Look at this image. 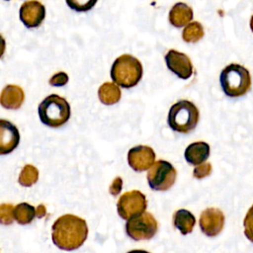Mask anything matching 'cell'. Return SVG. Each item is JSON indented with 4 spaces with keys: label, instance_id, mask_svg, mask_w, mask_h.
Masks as SVG:
<instances>
[{
    "label": "cell",
    "instance_id": "obj_1",
    "mask_svg": "<svg viewBox=\"0 0 253 253\" xmlns=\"http://www.w3.org/2000/svg\"><path fill=\"white\" fill-rule=\"evenodd\" d=\"M88 235L85 219L74 214H63L52 224V242L59 249L70 251L83 245Z\"/></svg>",
    "mask_w": 253,
    "mask_h": 253
},
{
    "label": "cell",
    "instance_id": "obj_2",
    "mask_svg": "<svg viewBox=\"0 0 253 253\" xmlns=\"http://www.w3.org/2000/svg\"><path fill=\"white\" fill-rule=\"evenodd\" d=\"M142 72V64L136 57L123 54L116 58L110 73L115 84L123 88H131L140 81Z\"/></svg>",
    "mask_w": 253,
    "mask_h": 253
},
{
    "label": "cell",
    "instance_id": "obj_3",
    "mask_svg": "<svg viewBox=\"0 0 253 253\" xmlns=\"http://www.w3.org/2000/svg\"><path fill=\"white\" fill-rule=\"evenodd\" d=\"M220 86L228 97H240L245 95L251 87V76L244 66L231 63L225 66L219 76Z\"/></svg>",
    "mask_w": 253,
    "mask_h": 253
},
{
    "label": "cell",
    "instance_id": "obj_4",
    "mask_svg": "<svg viewBox=\"0 0 253 253\" xmlns=\"http://www.w3.org/2000/svg\"><path fill=\"white\" fill-rule=\"evenodd\" d=\"M69 103L56 94L45 97L39 105V117L41 122L50 127H58L70 118Z\"/></svg>",
    "mask_w": 253,
    "mask_h": 253
},
{
    "label": "cell",
    "instance_id": "obj_5",
    "mask_svg": "<svg viewBox=\"0 0 253 253\" xmlns=\"http://www.w3.org/2000/svg\"><path fill=\"white\" fill-rule=\"evenodd\" d=\"M199 118L200 113L194 103L188 100H180L171 106L167 123L173 130L188 133L196 127Z\"/></svg>",
    "mask_w": 253,
    "mask_h": 253
},
{
    "label": "cell",
    "instance_id": "obj_6",
    "mask_svg": "<svg viewBox=\"0 0 253 253\" xmlns=\"http://www.w3.org/2000/svg\"><path fill=\"white\" fill-rule=\"evenodd\" d=\"M177 171L174 166L165 160L156 161L147 172L149 187L154 191H166L175 183Z\"/></svg>",
    "mask_w": 253,
    "mask_h": 253
},
{
    "label": "cell",
    "instance_id": "obj_7",
    "mask_svg": "<svg viewBox=\"0 0 253 253\" xmlns=\"http://www.w3.org/2000/svg\"><path fill=\"white\" fill-rule=\"evenodd\" d=\"M158 229V223L150 212H143L131 217L126 223V232L133 240H148L152 238Z\"/></svg>",
    "mask_w": 253,
    "mask_h": 253
},
{
    "label": "cell",
    "instance_id": "obj_8",
    "mask_svg": "<svg viewBox=\"0 0 253 253\" xmlns=\"http://www.w3.org/2000/svg\"><path fill=\"white\" fill-rule=\"evenodd\" d=\"M146 207L145 195L137 190L124 193L117 203L118 213L124 219H130L145 212Z\"/></svg>",
    "mask_w": 253,
    "mask_h": 253
},
{
    "label": "cell",
    "instance_id": "obj_9",
    "mask_svg": "<svg viewBox=\"0 0 253 253\" xmlns=\"http://www.w3.org/2000/svg\"><path fill=\"white\" fill-rule=\"evenodd\" d=\"M155 152L147 145H137L130 148L127 152L128 165L134 171L141 172L150 169L155 163Z\"/></svg>",
    "mask_w": 253,
    "mask_h": 253
},
{
    "label": "cell",
    "instance_id": "obj_10",
    "mask_svg": "<svg viewBox=\"0 0 253 253\" xmlns=\"http://www.w3.org/2000/svg\"><path fill=\"white\" fill-rule=\"evenodd\" d=\"M200 228L207 236H216L223 228L224 214L216 208H208L200 216Z\"/></svg>",
    "mask_w": 253,
    "mask_h": 253
},
{
    "label": "cell",
    "instance_id": "obj_11",
    "mask_svg": "<svg viewBox=\"0 0 253 253\" xmlns=\"http://www.w3.org/2000/svg\"><path fill=\"white\" fill-rule=\"evenodd\" d=\"M165 62L170 71L181 79H189L193 74V64L191 59L183 52L170 49L165 54Z\"/></svg>",
    "mask_w": 253,
    "mask_h": 253
},
{
    "label": "cell",
    "instance_id": "obj_12",
    "mask_svg": "<svg viewBox=\"0 0 253 253\" xmlns=\"http://www.w3.org/2000/svg\"><path fill=\"white\" fill-rule=\"evenodd\" d=\"M45 17V8L39 1H26L20 8V19L27 28L39 27Z\"/></svg>",
    "mask_w": 253,
    "mask_h": 253
},
{
    "label": "cell",
    "instance_id": "obj_13",
    "mask_svg": "<svg viewBox=\"0 0 253 253\" xmlns=\"http://www.w3.org/2000/svg\"><path fill=\"white\" fill-rule=\"evenodd\" d=\"M20 142L19 129L15 125L6 120L0 121V154L12 152Z\"/></svg>",
    "mask_w": 253,
    "mask_h": 253
},
{
    "label": "cell",
    "instance_id": "obj_14",
    "mask_svg": "<svg viewBox=\"0 0 253 253\" xmlns=\"http://www.w3.org/2000/svg\"><path fill=\"white\" fill-rule=\"evenodd\" d=\"M25 100V93L23 89L14 84L6 85L2 92L0 97L1 105L10 110H17L19 109Z\"/></svg>",
    "mask_w": 253,
    "mask_h": 253
},
{
    "label": "cell",
    "instance_id": "obj_15",
    "mask_svg": "<svg viewBox=\"0 0 253 253\" xmlns=\"http://www.w3.org/2000/svg\"><path fill=\"white\" fill-rule=\"evenodd\" d=\"M185 159L192 165H201L210 156V145L205 141H196L187 146Z\"/></svg>",
    "mask_w": 253,
    "mask_h": 253
},
{
    "label": "cell",
    "instance_id": "obj_16",
    "mask_svg": "<svg viewBox=\"0 0 253 253\" xmlns=\"http://www.w3.org/2000/svg\"><path fill=\"white\" fill-rule=\"evenodd\" d=\"M193 19V10L186 3H176L169 12V22L176 28L190 24Z\"/></svg>",
    "mask_w": 253,
    "mask_h": 253
},
{
    "label": "cell",
    "instance_id": "obj_17",
    "mask_svg": "<svg viewBox=\"0 0 253 253\" xmlns=\"http://www.w3.org/2000/svg\"><path fill=\"white\" fill-rule=\"evenodd\" d=\"M195 223L196 218L194 214L185 209L176 211L173 215V224L183 235L192 232Z\"/></svg>",
    "mask_w": 253,
    "mask_h": 253
},
{
    "label": "cell",
    "instance_id": "obj_18",
    "mask_svg": "<svg viewBox=\"0 0 253 253\" xmlns=\"http://www.w3.org/2000/svg\"><path fill=\"white\" fill-rule=\"evenodd\" d=\"M98 96L103 104L113 105L120 101L122 92L117 84L112 82H105L99 87Z\"/></svg>",
    "mask_w": 253,
    "mask_h": 253
},
{
    "label": "cell",
    "instance_id": "obj_19",
    "mask_svg": "<svg viewBox=\"0 0 253 253\" xmlns=\"http://www.w3.org/2000/svg\"><path fill=\"white\" fill-rule=\"evenodd\" d=\"M37 215V209L28 203L18 204L14 208V219L20 224H28Z\"/></svg>",
    "mask_w": 253,
    "mask_h": 253
},
{
    "label": "cell",
    "instance_id": "obj_20",
    "mask_svg": "<svg viewBox=\"0 0 253 253\" xmlns=\"http://www.w3.org/2000/svg\"><path fill=\"white\" fill-rule=\"evenodd\" d=\"M204 28L199 22H191L182 32V38L186 42H197L204 37Z\"/></svg>",
    "mask_w": 253,
    "mask_h": 253
},
{
    "label": "cell",
    "instance_id": "obj_21",
    "mask_svg": "<svg viewBox=\"0 0 253 253\" xmlns=\"http://www.w3.org/2000/svg\"><path fill=\"white\" fill-rule=\"evenodd\" d=\"M38 179H39L38 169L34 165L27 164L21 170L18 182L20 183V185L24 187H31L38 181Z\"/></svg>",
    "mask_w": 253,
    "mask_h": 253
},
{
    "label": "cell",
    "instance_id": "obj_22",
    "mask_svg": "<svg viewBox=\"0 0 253 253\" xmlns=\"http://www.w3.org/2000/svg\"><path fill=\"white\" fill-rule=\"evenodd\" d=\"M0 219L2 224H11L14 219V207L11 204H2L0 208Z\"/></svg>",
    "mask_w": 253,
    "mask_h": 253
},
{
    "label": "cell",
    "instance_id": "obj_23",
    "mask_svg": "<svg viewBox=\"0 0 253 253\" xmlns=\"http://www.w3.org/2000/svg\"><path fill=\"white\" fill-rule=\"evenodd\" d=\"M243 225H244V234L247 237L249 241L253 243V205L251 208L248 210L244 220H243Z\"/></svg>",
    "mask_w": 253,
    "mask_h": 253
},
{
    "label": "cell",
    "instance_id": "obj_24",
    "mask_svg": "<svg viewBox=\"0 0 253 253\" xmlns=\"http://www.w3.org/2000/svg\"><path fill=\"white\" fill-rule=\"evenodd\" d=\"M211 172V163H203L201 165H198L195 167L193 171V175L197 179H203L207 176H209Z\"/></svg>",
    "mask_w": 253,
    "mask_h": 253
},
{
    "label": "cell",
    "instance_id": "obj_25",
    "mask_svg": "<svg viewBox=\"0 0 253 253\" xmlns=\"http://www.w3.org/2000/svg\"><path fill=\"white\" fill-rule=\"evenodd\" d=\"M96 0L95 1H87V2H80V1H66L67 5L72 8L73 10L76 11H87L89 9H91L95 4H96Z\"/></svg>",
    "mask_w": 253,
    "mask_h": 253
},
{
    "label": "cell",
    "instance_id": "obj_26",
    "mask_svg": "<svg viewBox=\"0 0 253 253\" xmlns=\"http://www.w3.org/2000/svg\"><path fill=\"white\" fill-rule=\"evenodd\" d=\"M68 79H69L68 75L63 71H60V72H57L56 74H54L53 76H51L48 83L51 86L59 87V86H64L68 82Z\"/></svg>",
    "mask_w": 253,
    "mask_h": 253
},
{
    "label": "cell",
    "instance_id": "obj_27",
    "mask_svg": "<svg viewBox=\"0 0 253 253\" xmlns=\"http://www.w3.org/2000/svg\"><path fill=\"white\" fill-rule=\"evenodd\" d=\"M122 187H123V180L121 177H116L111 186H110V194H112L113 196H118L119 193L122 191Z\"/></svg>",
    "mask_w": 253,
    "mask_h": 253
},
{
    "label": "cell",
    "instance_id": "obj_28",
    "mask_svg": "<svg viewBox=\"0 0 253 253\" xmlns=\"http://www.w3.org/2000/svg\"><path fill=\"white\" fill-rule=\"evenodd\" d=\"M45 213H46L45 207H44L43 205L38 206V208H37V216H38L39 218H41V217H43V216L45 215Z\"/></svg>",
    "mask_w": 253,
    "mask_h": 253
},
{
    "label": "cell",
    "instance_id": "obj_29",
    "mask_svg": "<svg viewBox=\"0 0 253 253\" xmlns=\"http://www.w3.org/2000/svg\"><path fill=\"white\" fill-rule=\"evenodd\" d=\"M127 253H149L145 250H140V249H135V250H131V251H128Z\"/></svg>",
    "mask_w": 253,
    "mask_h": 253
},
{
    "label": "cell",
    "instance_id": "obj_30",
    "mask_svg": "<svg viewBox=\"0 0 253 253\" xmlns=\"http://www.w3.org/2000/svg\"><path fill=\"white\" fill-rule=\"evenodd\" d=\"M250 28H251V30L253 32V16L251 17V20H250Z\"/></svg>",
    "mask_w": 253,
    "mask_h": 253
}]
</instances>
